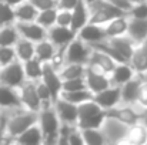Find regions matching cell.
I'll return each instance as SVG.
<instances>
[{"label": "cell", "instance_id": "f6af8a7d", "mask_svg": "<svg viewBox=\"0 0 147 145\" xmlns=\"http://www.w3.org/2000/svg\"><path fill=\"white\" fill-rule=\"evenodd\" d=\"M29 1H30L39 11L57 7V0H29Z\"/></svg>", "mask_w": 147, "mask_h": 145}, {"label": "cell", "instance_id": "d6986e66", "mask_svg": "<svg viewBox=\"0 0 147 145\" xmlns=\"http://www.w3.org/2000/svg\"><path fill=\"white\" fill-rule=\"evenodd\" d=\"M107 41H109V44L114 48L123 58H126V61L130 60V57H131L134 48L137 46L127 34L119 36V37H110V39H107Z\"/></svg>", "mask_w": 147, "mask_h": 145}, {"label": "cell", "instance_id": "bcb514c9", "mask_svg": "<svg viewBox=\"0 0 147 145\" xmlns=\"http://www.w3.org/2000/svg\"><path fill=\"white\" fill-rule=\"evenodd\" d=\"M142 108L147 110V81L143 78V83L140 86V90H139V96H137V102Z\"/></svg>", "mask_w": 147, "mask_h": 145}, {"label": "cell", "instance_id": "e0dca14e", "mask_svg": "<svg viewBox=\"0 0 147 145\" xmlns=\"http://www.w3.org/2000/svg\"><path fill=\"white\" fill-rule=\"evenodd\" d=\"M142 83H143V77L142 76H136L130 81H127L123 86H120V90H121V104L134 105L137 102V96H139V90H140Z\"/></svg>", "mask_w": 147, "mask_h": 145}, {"label": "cell", "instance_id": "484cf974", "mask_svg": "<svg viewBox=\"0 0 147 145\" xmlns=\"http://www.w3.org/2000/svg\"><path fill=\"white\" fill-rule=\"evenodd\" d=\"M43 67H45V63H42L36 55L27 61L23 63V68H24V76H26V80L29 81H39L42 80V76H43Z\"/></svg>", "mask_w": 147, "mask_h": 145}, {"label": "cell", "instance_id": "c3c4849f", "mask_svg": "<svg viewBox=\"0 0 147 145\" xmlns=\"http://www.w3.org/2000/svg\"><path fill=\"white\" fill-rule=\"evenodd\" d=\"M107 1H110L111 4L120 7V9L124 10V11H127V10L131 7V4H133V3H130V1H127V0H107Z\"/></svg>", "mask_w": 147, "mask_h": 145}, {"label": "cell", "instance_id": "4316f807", "mask_svg": "<svg viewBox=\"0 0 147 145\" xmlns=\"http://www.w3.org/2000/svg\"><path fill=\"white\" fill-rule=\"evenodd\" d=\"M129 63H130V65L133 67V70L136 71L137 76L147 74V53L140 46H136Z\"/></svg>", "mask_w": 147, "mask_h": 145}, {"label": "cell", "instance_id": "1f68e13d", "mask_svg": "<svg viewBox=\"0 0 147 145\" xmlns=\"http://www.w3.org/2000/svg\"><path fill=\"white\" fill-rule=\"evenodd\" d=\"M60 97L71 104H82L84 101H89V100H93V93L89 90V88H84V90H77V91H61Z\"/></svg>", "mask_w": 147, "mask_h": 145}, {"label": "cell", "instance_id": "52a82bcc", "mask_svg": "<svg viewBox=\"0 0 147 145\" xmlns=\"http://www.w3.org/2000/svg\"><path fill=\"white\" fill-rule=\"evenodd\" d=\"M19 96L23 108L29 110V111H36L39 112L42 110V101L37 94V88H36V83L34 81H29L26 80L19 88Z\"/></svg>", "mask_w": 147, "mask_h": 145}, {"label": "cell", "instance_id": "ee69618b", "mask_svg": "<svg viewBox=\"0 0 147 145\" xmlns=\"http://www.w3.org/2000/svg\"><path fill=\"white\" fill-rule=\"evenodd\" d=\"M67 145H84V140H83V134H82V130L74 125L71 132L69 134V138H67Z\"/></svg>", "mask_w": 147, "mask_h": 145}, {"label": "cell", "instance_id": "f907efd6", "mask_svg": "<svg viewBox=\"0 0 147 145\" xmlns=\"http://www.w3.org/2000/svg\"><path fill=\"white\" fill-rule=\"evenodd\" d=\"M137 46H140V47H142L147 53V37L144 39V40H143V41H142V43H140V44H137Z\"/></svg>", "mask_w": 147, "mask_h": 145}, {"label": "cell", "instance_id": "db71d44e", "mask_svg": "<svg viewBox=\"0 0 147 145\" xmlns=\"http://www.w3.org/2000/svg\"><path fill=\"white\" fill-rule=\"evenodd\" d=\"M0 114H1V111H0Z\"/></svg>", "mask_w": 147, "mask_h": 145}, {"label": "cell", "instance_id": "74e56055", "mask_svg": "<svg viewBox=\"0 0 147 145\" xmlns=\"http://www.w3.org/2000/svg\"><path fill=\"white\" fill-rule=\"evenodd\" d=\"M66 47H67V46L56 47L53 57L50 58L49 64L56 70V71H60V70L66 65V63H67V61H66Z\"/></svg>", "mask_w": 147, "mask_h": 145}, {"label": "cell", "instance_id": "7dc6e473", "mask_svg": "<svg viewBox=\"0 0 147 145\" xmlns=\"http://www.w3.org/2000/svg\"><path fill=\"white\" fill-rule=\"evenodd\" d=\"M79 0H57V9H66V10H71Z\"/></svg>", "mask_w": 147, "mask_h": 145}, {"label": "cell", "instance_id": "4fadbf2b", "mask_svg": "<svg viewBox=\"0 0 147 145\" xmlns=\"http://www.w3.org/2000/svg\"><path fill=\"white\" fill-rule=\"evenodd\" d=\"M42 81L47 86V88L51 93V98H53V102L60 97L61 93V84H63V80L60 78L59 73L50 65L49 63H45V67H43V76H42Z\"/></svg>", "mask_w": 147, "mask_h": 145}, {"label": "cell", "instance_id": "30bf717a", "mask_svg": "<svg viewBox=\"0 0 147 145\" xmlns=\"http://www.w3.org/2000/svg\"><path fill=\"white\" fill-rule=\"evenodd\" d=\"M84 80H86V86L87 88L93 93V94H97L101 90L107 88L111 86V80L107 74L104 73H100L97 70L86 65V73H84Z\"/></svg>", "mask_w": 147, "mask_h": 145}, {"label": "cell", "instance_id": "f1b7e54d", "mask_svg": "<svg viewBox=\"0 0 147 145\" xmlns=\"http://www.w3.org/2000/svg\"><path fill=\"white\" fill-rule=\"evenodd\" d=\"M56 46L50 41L49 39L40 40L37 43H34V55L42 61V63H49L50 58L54 54Z\"/></svg>", "mask_w": 147, "mask_h": 145}, {"label": "cell", "instance_id": "6da1fadb", "mask_svg": "<svg viewBox=\"0 0 147 145\" xmlns=\"http://www.w3.org/2000/svg\"><path fill=\"white\" fill-rule=\"evenodd\" d=\"M37 122V112L29 111L26 108H20L13 111L11 115L6 118V135L14 142L16 137L24 132L29 127Z\"/></svg>", "mask_w": 147, "mask_h": 145}, {"label": "cell", "instance_id": "ac0fdd59", "mask_svg": "<svg viewBox=\"0 0 147 145\" xmlns=\"http://www.w3.org/2000/svg\"><path fill=\"white\" fill-rule=\"evenodd\" d=\"M77 37L82 39L83 41H86L87 44L98 43V41H103L107 39L104 27L98 26V24H93V23H87L86 26H83L77 31Z\"/></svg>", "mask_w": 147, "mask_h": 145}, {"label": "cell", "instance_id": "8fae6325", "mask_svg": "<svg viewBox=\"0 0 147 145\" xmlns=\"http://www.w3.org/2000/svg\"><path fill=\"white\" fill-rule=\"evenodd\" d=\"M53 108L60 120V122H66V124H71L76 125L77 124V105L71 104L66 100H63L61 97H59L53 104Z\"/></svg>", "mask_w": 147, "mask_h": 145}, {"label": "cell", "instance_id": "ffe728a7", "mask_svg": "<svg viewBox=\"0 0 147 145\" xmlns=\"http://www.w3.org/2000/svg\"><path fill=\"white\" fill-rule=\"evenodd\" d=\"M126 34L136 44H140L147 37V19L129 17V24H127V33Z\"/></svg>", "mask_w": 147, "mask_h": 145}, {"label": "cell", "instance_id": "9a60e30c", "mask_svg": "<svg viewBox=\"0 0 147 145\" xmlns=\"http://www.w3.org/2000/svg\"><path fill=\"white\" fill-rule=\"evenodd\" d=\"M89 17H90V9L89 4L84 0H79L77 4L71 9V23H70V29L77 34V31L86 26L89 23Z\"/></svg>", "mask_w": 147, "mask_h": 145}, {"label": "cell", "instance_id": "681fc988", "mask_svg": "<svg viewBox=\"0 0 147 145\" xmlns=\"http://www.w3.org/2000/svg\"><path fill=\"white\" fill-rule=\"evenodd\" d=\"M1 1H4V3H7L9 6H11V7H14V6H17L19 3H22V1H24V0H1Z\"/></svg>", "mask_w": 147, "mask_h": 145}, {"label": "cell", "instance_id": "f35d334b", "mask_svg": "<svg viewBox=\"0 0 147 145\" xmlns=\"http://www.w3.org/2000/svg\"><path fill=\"white\" fill-rule=\"evenodd\" d=\"M129 17L134 19H147V0H140L131 4V7L126 11Z\"/></svg>", "mask_w": 147, "mask_h": 145}, {"label": "cell", "instance_id": "d6a6232c", "mask_svg": "<svg viewBox=\"0 0 147 145\" xmlns=\"http://www.w3.org/2000/svg\"><path fill=\"white\" fill-rule=\"evenodd\" d=\"M82 134L84 144L87 145H103L107 142V138L101 128H86L82 130Z\"/></svg>", "mask_w": 147, "mask_h": 145}, {"label": "cell", "instance_id": "7c38bea8", "mask_svg": "<svg viewBox=\"0 0 147 145\" xmlns=\"http://www.w3.org/2000/svg\"><path fill=\"white\" fill-rule=\"evenodd\" d=\"M116 64L117 63L110 55H107L106 53H101L98 50L92 48V53H90V57H89V61H87L89 67L97 70L100 73H104V74L110 76L113 68L116 67Z\"/></svg>", "mask_w": 147, "mask_h": 145}, {"label": "cell", "instance_id": "d4e9b609", "mask_svg": "<svg viewBox=\"0 0 147 145\" xmlns=\"http://www.w3.org/2000/svg\"><path fill=\"white\" fill-rule=\"evenodd\" d=\"M37 13H39V10L29 0H24V1L19 3L17 6H14L16 21H36Z\"/></svg>", "mask_w": 147, "mask_h": 145}, {"label": "cell", "instance_id": "e575fe53", "mask_svg": "<svg viewBox=\"0 0 147 145\" xmlns=\"http://www.w3.org/2000/svg\"><path fill=\"white\" fill-rule=\"evenodd\" d=\"M56 16H57V7L47 9V10H42V11L37 13L36 23H39L42 27H45L47 30L51 26L56 24Z\"/></svg>", "mask_w": 147, "mask_h": 145}, {"label": "cell", "instance_id": "3957f363", "mask_svg": "<svg viewBox=\"0 0 147 145\" xmlns=\"http://www.w3.org/2000/svg\"><path fill=\"white\" fill-rule=\"evenodd\" d=\"M89 9H90L89 23L98 24V26H106L110 20L126 14L124 10L111 4L107 0H96L94 3L89 4Z\"/></svg>", "mask_w": 147, "mask_h": 145}, {"label": "cell", "instance_id": "83f0119b", "mask_svg": "<svg viewBox=\"0 0 147 145\" xmlns=\"http://www.w3.org/2000/svg\"><path fill=\"white\" fill-rule=\"evenodd\" d=\"M14 51H16L17 60L24 63V61L34 57V43L24 39V37H20L17 40V43L14 44Z\"/></svg>", "mask_w": 147, "mask_h": 145}, {"label": "cell", "instance_id": "277c9868", "mask_svg": "<svg viewBox=\"0 0 147 145\" xmlns=\"http://www.w3.org/2000/svg\"><path fill=\"white\" fill-rule=\"evenodd\" d=\"M104 112H106V118L114 120L126 127H131L137 122H142L144 117V112H139L133 108V105H127V104L123 105L119 104L113 108L104 110Z\"/></svg>", "mask_w": 147, "mask_h": 145}, {"label": "cell", "instance_id": "4dcf8cb0", "mask_svg": "<svg viewBox=\"0 0 147 145\" xmlns=\"http://www.w3.org/2000/svg\"><path fill=\"white\" fill-rule=\"evenodd\" d=\"M19 39H20V34H19L16 24H9V26L0 27V46L14 47V44L17 43Z\"/></svg>", "mask_w": 147, "mask_h": 145}, {"label": "cell", "instance_id": "ba28073f", "mask_svg": "<svg viewBox=\"0 0 147 145\" xmlns=\"http://www.w3.org/2000/svg\"><path fill=\"white\" fill-rule=\"evenodd\" d=\"M93 101L97 104L101 110L113 108L119 104H121V90L120 86L111 84L110 87L101 90L97 94H93Z\"/></svg>", "mask_w": 147, "mask_h": 145}, {"label": "cell", "instance_id": "f546056e", "mask_svg": "<svg viewBox=\"0 0 147 145\" xmlns=\"http://www.w3.org/2000/svg\"><path fill=\"white\" fill-rule=\"evenodd\" d=\"M60 78L70 80V78H77V77H84L86 73V64H77V63H66V65L57 71Z\"/></svg>", "mask_w": 147, "mask_h": 145}, {"label": "cell", "instance_id": "9c48e42d", "mask_svg": "<svg viewBox=\"0 0 147 145\" xmlns=\"http://www.w3.org/2000/svg\"><path fill=\"white\" fill-rule=\"evenodd\" d=\"M14 24L19 30L20 37H24L33 43L47 39V30L36 21H16Z\"/></svg>", "mask_w": 147, "mask_h": 145}, {"label": "cell", "instance_id": "7bdbcfd3", "mask_svg": "<svg viewBox=\"0 0 147 145\" xmlns=\"http://www.w3.org/2000/svg\"><path fill=\"white\" fill-rule=\"evenodd\" d=\"M70 23H71V10L57 9L56 24L57 26H63V27H70Z\"/></svg>", "mask_w": 147, "mask_h": 145}, {"label": "cell", "instance_id": "5b68a950", "mask_svg": "<svg viewBox=\"0 0 147 145\" xmlns=\"http://www.w3.org/2000/svg\"><path fill=\"white\" fill-rule=\"evenodd\" d=\"M26 81L23 63L20 60H14L10 64L1 67L0 70V84L9 86L11 88H19Z\"/></svg>", "mask_w": 147, "mask_h": 145}, {"label": "cell", "instance_id": "b9f144b4", "mask_svg": "<svg viewBox=\"0 0 147 145\" xmlns=\"http://www.w3.org/2000/svg\"><path fill=\"white\" fill-rule=\"evenodd\" d=\"M17 57H16L14 47H11V46H0V65L1 67L10 64Z\"/></svg>", "mask_w": 147, "mask_h": 145}, {"label": "cell", "instance_id": "d590c367", "mask_svg": "<svg viewBox=\"0 0 147 145\" xmlns=\"http://www.w3.org/2000/svg\"><path fill=\"white\" fill-rule=\"evenodd\" d=\"M106 121V112L101 111L97 115H93L90 118H84V120H79L77 121V127L80 130H86V128H101L103 124Z\"/></svg>", "mask_w": 147, "mask_h": 145}, {"label": "cell", "instance_id": "5bb4252c", "mask_svg": "<svg viewBox=\"0 0 147 145\" xmlns=\"http://www.w3.org/2000/svg\"><path fill=\"white\" fill-rule=\"evenodd\" d=\"M20 108H23V105L17 88H11L9 86L0 84V110L16 111Z\"/></svg>", "mask_w": 147, "mask_h": 145}, {"label": "cell", "instance_id": "836d02e7", "mask_svg": "<svg viewBox=\"0 0 147 145\" xmlns=\"http://www.w3.org/2000/svg\"><path fill=\"white\" fill-rule=\"evenodd\" d=\"M101 111H104V110H101L93 100L84 101V102L77 105V117H79L77 121L79 120H84V118H90L93 115H97Z\"/></svg>", "mask_w": 147, "mask_h": 145}, {"label": "cell", "instance_id": "2e32d148", "mask_svg": "<svg viewBox=\"0 0 147 145\" xmlns=\"http://www.w3.org/2000/svg\"><path fill=\"white\" fill-rule=\"evenodd\" d=\"M77 34L70 29V27H63V26H51L50 29H47V39L56 46H67Z\"/></svg>", "mask_w": 147, "mask_h": 145}, {"label": "cell", "instance_id": "60d3db41", "mask_svg": "<svg viewBox=\"0 0 147 145\" xmlns=\"http://www.w3.org/2000/svg\"><path fill=\"white\" fill-rule=\"evenodd\" d=\"M84 88H87L84 77L64 80L61 84V91H77V90H84Z\"/></svg>", "mask_w": 147, "mask_h": 145}, {"label": "cell", "instance_id": "603a6c76", "mask_svg": "<svg viewBox=\"0 0 147 145\" xmlns=\"http://www.w3.org/2000/svg\"><path fill=\"white\" fill-rule=\"evenodd\" d=\"M127 24H129V17H127V14H123V16H119V17L110 20L106 26H103L107 39L124 36V34L127 33Z\"/></svg>", "mask_w": 147, "mask_h": 145}, {"label": "cell", "instance_id": "cb8c5ba5", "mask_svg": "<svg viewBox=\"0 0 147 145\" xmlns=\"http://www.w3.org/2000/svg\"><path fill=\"white\" fill-rule=\"evenodd\" d=\"M14 142H16V144H24V145L43 144V132H42L39 124L36 122L34 125L29 127L24 132H22L19 137H16Z\"/></svg>", "mask_w": 147, "mask_h": 145}, {"label": "cell", "instance_id": "ab89813d", "mask_svg": "<svg viewBox=\"0 0 147 145\" xmlns=\"http://www.w3.org/2000/svg\"><path fill=\"white\" fill-rule=\"evenodd\" d=\"M36 88H37L39 98L42 101V108L43 107H50L53 104V98H51V93H50V90L47 88V86L42 80H39V81H36Z\"/></svg>", "mask_w": 147, "mask_h": 145}, {"label": "cell", "instance_id": "44dd1931", "mask_svg": "<svg viewBox=\"0 0 147 145\" xmlns=\"http://www.w3.org/2000/svg\"><path fill=\"white\" fill-rule=\"evenodd\" d=\"M136 76L137 74L133 70V67L130 65V63H117L109 77L111 80V84H114V86H123L124 83L130 81Z\"/></svg>", "mask_w": 147, "mask_h": 145}, {"label": "cell", "instance_id": "816d5d0a", "mask_svg": "<svg viewBox=\"0 0 147 145\" xmlns=\"http://www.w3.org/2000/svg\"><path fill=\"white\" fill-rule=\"evenodd\" d=\"M84 1H86V3H87V4H92V3H94V1H96V0H84Z\"/></svg>", "mask_w": 147, "mask_h": 145}, {"label": "cell", "instance_id": "8992f818", "mask_svg": "<svg viewBox=\"0 0 147 145\" xmlns=\"http://www.w3.org/2000/svg\"><path fill=\"white\" fill-rule=\"evenodd\" d=\"M90 53H92V46L76 36L66 47V61L87 65Z\"/></svg>", "mask_w": 147, "mask_h": 145}, {"label": "cell", "instance_id": "f5cc1de1", "mask_svg": "<svg viewBox=\"0 0 147 145\" xmlns=\"http://www.w3.org/2000/svg\"><path fill=\"white\" fill-rule=\"evenodd\" d=\"M0 70H1V65H0Z\"/></svg>", "mask_w": 147, "mask_h": 145}, {"label": "cell", "instance_id": "7a4b0ae2", "mask_svg": "<svg viewBox=\"0 0 147 145\" xmlns=\"http://www.w3.org/2000/svg\"><path fill=\"white\" fill-rule=\"evenodd\" d=\"M37 124L43 132V144H57L60 120L53 105L43 107L37 112Z\"/></svg>", "mask_w": 147, "mask_h": 145}, {"label": "cell", "instance_id": "7402d4cb", "mask_svg": "<svg viewBox=\"0 0 147 145\" xmlns=\"http://www.w3.org/2000/svg\"><path fill=\"white\" fill-rule=\"evenodd\" d=\"M121 142L134 145L147 144V125L143 124V122H137L131 127H127Z\"/></svg>", "mask_w": 147, "mask_h": 145}, {"label": "cell", "instance_id": "8d00e7d4", "mask_svg": "<svg viewBox=\"0 0 147 145\" xmlns=\"http://www.w3.org/2000/svg\"><path fill=\"white\" fill-rule=\"evenodd\" d=\"M16 23V16H14V7L9 6L7 3L0 0V27L1 26H9Z\"/></svg>", "mask_w": 147, "mask_h": 145}]
</instances>
